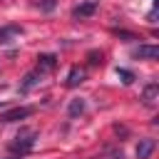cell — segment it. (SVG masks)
Wrapping results in <instances>:
<instances>
[{
    "instance_id": "6da1fadb",
    "label": "cell",
    "mask_w": 159,
    "mask_h": 159,
    "mask_svg": "<svg viewBox=\"0 0 159 159\" xmlns=\"http://www.w3.org/2000/svg\"><path fill=\"white\" fill-rule=\"evenodd\" d=\"M35 129H27V127H22L20 132H17V137H15V142L10 144V149L15 152V154H27L30 149H32V144H35Z\"/></svg>"
},
{
    "instance_id": "7a4b0ae2",
    "label": "cell",
    "mask_w": 159,
    "mask_h": 159,
    "mask_svg": "<svg viewBox=\"0 0 159 159\" xmlns=\"http://www.w3.org/2000/svg\"><path fill=\"white\" fill-rule=\"evenodd\" d=\"M32 114V107H15V109H7L0 114V122H20V119H27Z\"/></svg>"
},
{
    "instance_id": "3957f363",
    "label": "cell",
    "mask_w": 159,
    "mask_h": 159,
    "mask_svg": "<svg viewBox=\"0 0 159 159\" xmlns=\"http://www.w3.org/2000/svg\"><path fill=\"white\" fill-rule=\"evenodd\" d=\"M97 12V0H87V2H80L75 10H72V15L77 17V20H87V17H92Z\"/></svg>"
},
{
    "instance_id": "277c9868",
    "label": "cell",
    "mask_w": 159,
    "mask_h": 159,
    "mask_svg": "<svg viewBox=\"0 0 159 159\" xmlns=\"http://www.w3.org/2000/svg\"><path fill=\"white\" fill-rule=\"evenodd\" d=\"M137 60H159V47L157 45H139L134 50Z\"/></svg>"
},
{
    "instance_id": "5b68a950",
    "label": "cell",
    "mask_w": 159,
    "mask_h": 159,
    "mask_svg": "<svg viewBox=\"0 0 159 159\" xmlns=\"http://www.w3.org/2000/svg\"><path fill=\"white\" fill-rule=\"evenodd\" d=\"M157 99H159V84L157 82H149L144 87V92H142V102L147 107H152V104H157Z\"/></svg>"
},
{
    "instance_id": "8992f818",
    "label": "cell",
    "mask_w": 159,
    "mask_h": 159,
    "mask_svg": "<svg viewBox=\"0 0 159 159\" xmlns=\"http://www.w3.org/2000/svg\"><path fill=\"white\" fill-rule=\"evenodd\" d=\"M55 65H57V57H55V55H40V57H37V72H40V75H42V72H52Z\"/></svg>"
},
{
    "instance_id": "52a82bcc",
    "label": "cell",
    "mask_w": 159,
    "mask_h": 159,
    "mask_svg": "<svg viewBox=\"0 0 159 159\" xmlns=\"http://www.w3.org/2000/svg\"><path fill=\"white\" fill-rule=\"evenodd\" d=\"M154 139H142L139 144H137V159H149L152 157V152H154Z\"/></svg>"
},
{
    "instance_id": "ba28073f",
    "label": "cell",
    "mask_w": 159,
    "mask_h": 159,
    "mask_svg": "<svg viewBox=\"0 0 159 159\" xmlns=\"http://www.w3.org/2000/svg\"><path fill=\"white\" fill-rule=\"evenodd\" d=\"M20 27L17 25H7V27H2L0 30V45H7V42H12L15 37H20Z\"/></svg>"
},
{
    "instance_id": "9c48e42d",
    "label": "cell",
    "mask_w": 159,
    "mask_h": 159,
    "mask_svg": "<svg viewBox=\"0 0 159 159\" xmlns=\"http://www.w3.org/2000/svg\"><path fill=\"white\" fill-rule=\"evenodd\" d=\"M40 77H42V75H40L37 70H35V72H27V75H25V80H22V84H20V92H22V94H25V92H30V89L40 82Z\"/></svg>"
},
{
    "instance_id": "30bf717a",
    "label": "cell",
    "mask_w": 159,
    "mask_h": 159,
    "mask_svg": "<svg viewBox=\"0 0 159 159\" xmlns=\"http://www.w3.org/2000/svg\"><path fill=\"white\" fill-rule=\"evenodd\" d=\"M82 82H84V70L72 67V70H70V75H67V87H80Z\"/></svg>"
},
{
    "instance_id": "8fae6325",
    "label": "cell",
    "mask_w": 159,
    "mask_h": 159,
    "mask_svg": "<svg viewBox=\"0 0 159 159\" xmlns=\"http://www.w3.org/2000/svg\"><path fill=\"white\" fill-rule=\"evenodd\" d=\"M67 112H70V117H80L84 112V99H72L70 107H67Z\"/></svg>"
},
{
    "instance_id": "7c38bea8",
    "label": "cell",
    "mask_w": 159,
    "mask_h": 159,
    "mask_svg": "<svg viewBox=\"0 0 159 159\" xmlns=\"http://www.w3.org/2000/svg\"><path fill=\"white\" fill-rule=\"evenodd\" d=\"M117 77H119L124 84H132V82H134V75H132L129 70H124V67H117Z\"/></svg>"
},
{
    "instance_id": "4fadbf2b",
    "label": "cell",
    "mask_w": 159,
    "mask_h": 159,
    "mask_svg": "<svg viewBox=\"0 0 159 159\" xmlns=\"http://www.w3.org/2000/svg\"><path fill=\"white\" fill-rule=\"evenodd\" d=\"M87 62L89 65H102V52H97V50L87 52Z\"/></svg>"
},
{
    "instance_id": "5bb4252c",
    "label": "cell",
    "mask_w": 159,
    "mask_h": 159,
    "mask_svg": "<svg viewBox=\"0 0 159 159\" xmlns=\"http://www.w3.org/2000/svg\"><path fill=\"white\" fill-rule=\"evenodd\" d=\"M114 35L117 37H124V40H139L134 32H127V30H114Z\"/></svg>"
},
{
    "instance_id": "9a60e30c",
    "label": "cell",
    "mask_w": 159,
    "mask_h": 159,
    "mask_svg": "<svg viewBox=\"0 0 159 159\" xmlns=\"http://www.w3.org/2000/svg\"><path fill=\"white\" fill-rule=\"evenodd\" d=\"M7 159H20V157H7Z\"/></svg>"
}]
</instances>
